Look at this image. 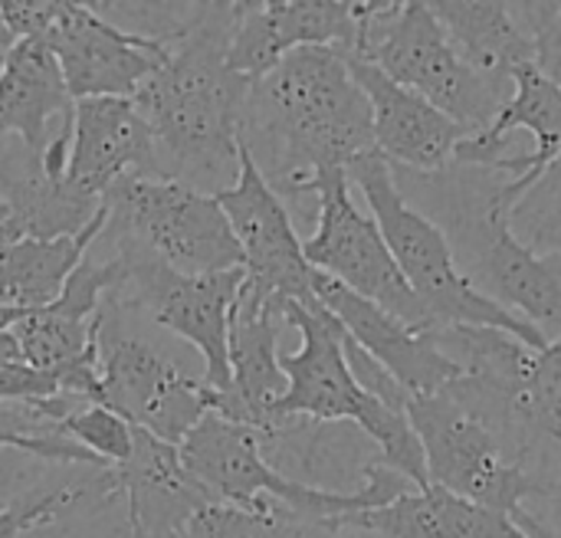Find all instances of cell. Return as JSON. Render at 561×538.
Returning <instances> with one entry per match:
<instances>
[{"label":"cell","mask_w":561,"mask_h":538,"mask_svg":"<svg viewBox=\"0 0 561 538\" xmlns=\"http://www.w3.org/2000/svg\"><path fill=\"white\" fill-rule=\"evenodd\" d=\"M404 417L421 440L427 480L454 496L506 513L510 519L533 503H556L561 493L519 470L496 437L447 391L411 394Z\"/></svg>","instance_id":"obj_8"},{"label":"cell","mask_w":561,"mask_h":538,"mask_svg":"<svg viewBox=\"0 0 561 538\" xmlns=\"http://www.w3.org/2000/svg\"><path fill=\"white\" fill-rule=\"evenodd\" d=\"M20 316H23V312H16V309H3V306H0V335H3V332H10V329H13V322H16Z\"/></svg>","instance_id":"obj_30"},{"label":"cell","mask_w":561,"mask_h":538,"mask_svg":"<svg viewBox=\"0 0 561 538\" xmlns=\"http://www.w3.org/2000/svg\"><path fill=\"white\" fill-rule=\"evenodd\" d=\"M128 306L115 289L102 296L95 312V368L99 404L125 417L131 427L181 447L184 437L210 414V388L204 378L184 375L158 345L128 332Z\"/></svg>","instance_id":"obj_7"},{"label":"cell","mask_w":561,"mask_h":538,"mask_svg":"<svg viewBox=\"0 0 561 538\" xmlns=\"http://www.w3.org/2000/svg\"><path fill=\"white\" fill-rule=\"evenodd\" d=\"M72 105L53 49L39 39H16L0 62V141L16 138L43 154Z\"/></svg>","instance_id":"obj_20"},{"label":"cell","mask_w":561,"mask_h":538,"mask_svg":"<svg viewBox=\"0 0 561 538\" xmlns=\"http://www.w3.org/2000/svg\"><path fill=\"white\" fill-rule=\"evenodd\" d=\"M434 16L447 30L457 53L500 92L510 99L513 72L519 66H536V46L519 23L513 3L500 0H437Z\"/></svg>","instance_id":"obj_22"},{"label":"cell","mask_w":561,"mask_h":538,"mask_svg":"<svg viewBox=\"0 0 561 538\" xmlns=\"http://www.w3.org/2000/svg\"><path fill=\"white\" fill-rule=\"evenodd\" d=\"M348 184H355L371 217L421 306L427 309L434 329L447 325H477V329H500L526 342L529 348H546L549 342L542 332H536L519 316L496 306L490 296H483L457 266V256L444 237V230L427 220L417 207L408 204L404 191L394 181L391 164L375 151L358 158L348 171Z\"/></svg>","instance_id":"obj_4"},{"label":"cell","mask_w":561,"mask_h":538,"mask_svg":"<svg viewBox=\"0 0 561 538\" xmlns=\"http://www.w3.org/2000/svg\"><path fill=\"white\" fill-rule=\"evenodd\" d=\"M102 500L108 503L115 496V480L112 470H105L99 480H82V483H66L56 490H43V493H26L10 500L7 506H0V538H23L30 533H39L46 526H53L59 516L72 513L79 503L85 500Z\"/></svg>","instance_id":"obj_25"},{"label":"cell","mask_w":561,"mask_h":538,"mask_svg":"<svg viewBox=\"0 0 561 538\" xmlns=\"http://www.w3.org/2000/svg\"><path fill=\"white\" fill-rule=\"evenodd\" d=\"M59 394L53 375L30 368L10 332L0 335V404H36Z\"/></svg>","instance_id":"obj_27"},{"label":"cell","mask_w":561,"mask_h":538,"mask_svg":"<svg viewBox=\"0 0 561 538\" xmlns=\"http://www.w3.org/2000/svg\"><path fill=\"white\" fill-rule=\"evenodd\" d=\"M283 325V299L266 296L243 279L230 312V388L224 394L210 391V411L260 437L273 434V408L286 391V375L279 368Z\"/></svg>","instance_id":"obj_14"},{"label":"cell","mask_w":561,"mask_h":538,"mask_svg":"<svg viewBox=\"0 0 561 538\" xmlns=\"http://www.w3.org/2000/svg\"><path fill=\"white\" fill-rule=\"evenodd\" d=\"M312 293L342 322L345 335L368 358H375L408 394H437L460 378V368L434 345L431 332H414L398 316L355 296L319 270H312Z\"/></svg>","instance_id":"obj_16"},{"label":"cell","mask_w":561,"mask_h":538,"mask_svg":"<svg viewBox=\"0 0 561 538\" xmlns=\"http://www.w3.org/2000/svg\"><path fill=\"white\" fill-rule=\"evenodd\" d=\"M339 526L381 538H526L506 513L454 496L434 483L408 490L388 506L345 516Z\"/></svg>","instance_id":"obj_21"},{"label":"cell","mask_w":561,"mask_h":538,"mask_svg":"<svg viewBox=\"0 0 561 538\" xmlns=\"http://www.w3.org/2000/svg\"><path fill=\"white\" fill-rule=\"evenodd\" d=\"M345 538H381V536H371V533H358V529H348V536Z\"/></svg>","instance_id":"obj_31"},{"label":"cell","mask_w":561,"mask_h":538,"mask_svg":"<svg viewBox=\"0 0 561 538\" xmlns=\"http://www.w3.org/2000/svg\"><path fill=\"white\" fill-rule=\"evenodd\" d=\"M115 496L128 503L131 538H184L187 526L214 506L207 490L184 470L178 447L135 427L131 457L112 470Z\"/></svg>","instance_id":"obj_19"},{"label":"cell","mask_w":561,"mask_h":538,"mask_svg":"<svg viewBox=\"0 0 561 538\" xmlns=\"http://www.w3.org/2000/svg\"><path fill=\"white\" fill-rule=\"evenodd\" d=\"M283 316H286V325H293L302 342H299V352L293 355L279 352L286 391L273 408V424H276L273 434L289 417L312 421V424H352L371 440L385 467L408 477L417 490L431 487L424 450L408 417L388 408L385 401L371 398L355 381L348 355H345L348 335L342 322L319 299H309V302L283 299Z\"/></svg>","instance_id":"obj_3"},{"label":"cell","mask_w":561,"mask_h":538,"mask_svg":"<svg viewBox=\"0 0 561 538\" xmlns=\"http://www.w3.org/2000/svg\"><path fill=\"white\" fill-rule=\"evenodd\" d=\"M102 201L79 191L66 174L43 168L23 141H0V247L13 240H59L82 233Z\"/></svg>","instance_id":"obj_18"},{"label":"cell","mask_w":561,"mask_h":538,"mask_svg":"<svg viewBox=\"0 0 561 538\" xmlns=\"http://www.w3.org/2000/svg\"><path fill=\"white\" fill-rule=\"evenodd\" d=\"M66 178L99 201L122 178H164L154 135L131 99H79L72 105Z\"/></svg>","instance_id":"obj_17"},{"label":"cell","mask_w":561,"mask_h":538,"mask_svg":"<svg viewBox=\"0 0 561 538\" xmlns=\"http://www.w3.org/2000/svg\"><path fill=\"white\" fill-rule=\"evenodd\" d=\"M217 204L224 207L227 224L243 253L247 283H253L266 296L293 302L316 299L312 266L306 263L302 237L296 233L293 214L243 148L240 174L227 191L217 194Z\"/></svg>","instance_id":"obj_11"},{"label":"cell","mask_w":561,"mask_h":538,"mask_svg":"<svg viewBox=\"0 0 561 538\" xmlns=\"http://www.w3.org/2000/svg\"><path fill=\"white\" fill-rule=\"evenodd\" d=\"M102 227H105V207L76 237L3 243L0 247V306L30 312V309H43L56 302L72 270L89 256Z\"/></svg>","instance_id":"obj_23"},{"label":"cell","mask_w":561,"mask_h":538,"mask_svg":"<svg viewBox=\"0 0 561 538\" xmlns=\"http://www.w3.org/2000/svg\"><path fill=\"white\" fill-rule=\"evenodd\" d=\"M237 16L240 3H194L131 95L154 135L161 174L214 197L240 174V112L253 85L227 66Z\"/></svg>","instance_id":"obj_2"},{"label":"cell","mask_w":561,"mask_h":538,"mask_svg":"<svg viewBox=\"0 0 561 538\" xmlns=\"http://www.w3.org/2000/svg\"><path fill=\"white\" fill-rule=\"evenodd\" d=\"M309 197L316 201V230L302 240L306 263L355 296L398 316L414 332H434L427 309L401 276L375 217L355 204L348 174L322 171L309 184Z\"/></svg>","instance_id":"obj_9"},{"label":"cell","mask_w":561,"mask_h":538,"mask_svg":"<svg viewBox=\"0 0 561 538\" xmlns=\"http://www.w3.org/2000/svg\"><path fill=\"white\" fill-rule=\"evenodd\" d=\"M362 30V0H266L240 3L227 66L256 82L283 56L302 46H335L352 53Z\"/></svg>","instance_id":"obj_13"},{"label":"cell","mask_w":561,"mask_h":538,"mask_svg":"<svg viewBox=\"0 0 561 538\" xmlns=\"http://www.w3.org/2000/svg\"><path fill=\"white\" fill-rule=\"evenodd\" d=\"M0 62H3V59H0Z\"/></svg>","instance_id":"obj_32"},{"label":"cell","mask_w":561,"mask_h":538,"mask_svg":"<svg viewBox=\"0 0 561 538\" xmlns=\"http://www.w3.org/2000/svg\"><path fill=\"white\" fill-rule=\"evenodd\" d=\"M13 33H10V26H7V20H3V13H0V59L13 49Z\"/></svg>","instance_id":"obj_29"},{"label":"cell","mask_w":561,"mask_h":538,"mask_svg":"<svg viewBox=\"0 0 561 538\" xmlns=\"http://www.w3.org/2000/svg\"><path fill=\"white\" fill-rule=\"evenodd\" d=\"M345 59L358 89L365 92L371 105V128H375L378 154L394 171H408V174L447 171L467 131L454 118H447L440 108H434L427 99L388 79L368 59H358L348 53Z\"/></svg>","instance_id":"obj_15"},{"label":"cell","mask_w":561,"mask_h":538,"mask_svg":"<svg viewBox=\"0 0 561 538\" xmlns=\"http://www.w3.org/2000/svg\"><path fill=\"white\" fill-rule=\"evenodd\" d=\"M102 243L135 247L187 276L243 270V253L214 194L174 178H122L102 197ZM95 240V243H99Z\"/></svg>","instance_id":"obj_6"},{"label":"cell","mask_w":561,"mask_h":538,"mask_svg":"<svg viewBox=\"0 0 561 538\" xmlns=\"http://www.w3.org/2000/svg\"><path fill=\"white\" fill-rule=\"evenodd\" d=\"M506 227L529 253L561 260V154L513 197Z\"/></svg>","instance_id":"obj_24"},{"label":"cell","mask_w":561,"mask_h":538,"mask_svg":"<svg viewBox=\"0 0 561 538\" xmlns=\"http://www.w3.org/2000/svg\"><path fill=\"white\" fill-rule=\"evenodd\" d=\"M240 148L286 201L309 197L322 171L375 154L371 105L335 46H302L260 76L240 112Z\"/></svg>","instance_id":"obj_1"},{"label":"cell","mask_w":561,"mask_h":538,"mask_svg":"<svg viewBox=\"0 0 561 538\" xmlns=\"http://www.w3.org/2000/svg\"><path fill=\"white\" fill-rule=\"evenodd\" d=\"M62 431L82 450H89L95 460H102L112 470L122 467L131 457V447H135V427L125 417H118L115 411H108L105 404H92V401H82L62 421Z\"/></svg>","instance_id":"obj_26"},{"label":"cell","mask_w":561,"mask_h":538,"mask_svg":"<svg viewBox=\"0 0 561 538\" xmlns=\"http://www.w3.org/2000/svg\"><path fill=\"white\" fill-rule=\"evenodd\" d=\"M43 43L53 49L72 102L131 99L164 53L161 39L128 33L92 3L76 0H62V13Z\"/></svg>","instance_id":"obj_12"},{"label":"cell","mask_w":561,"mask_h":538,"mask_svg":"<svg viewBox=\"0 0 561 538\" xmlns=\"http://www.w3.org/2000/svg\"><path fill=\"white\" fill-rule=\"evenodd\" d=\"M348 56L368 59L388 79L427 99L467 138L486 131L506 105V95L457 53L424 0H362V30Z\"/></svg>","instance_id":"obj_5"},{"label":"cell","mask_w":561,"mask_h":538,"mask_svg":"<svg viewBox=\"0 0 561 538\" xmlns=\"http://www.w3.org/2000/svg\"><path fill=\"white\" fill-rule=\"evenodd\" d=\"M108 256L122 263V283L115 289L122 302L145 309L161 329L194 345L204 358V385L224 394L230 388V312L247 273L187 276L125 243H115Z\"/></svg>","instance_id":"obj_10"},{"label":"cell","mask_w":561,"mask_h":538,"mask_svg":"<svg viewBox=\"0 0 561 538\" xmlns=\"http://www.w3.org/2000/svg\"><path fill=\"white\" fill-rule=\"evenodd\" d=\"M513 523L526 538H561V503L523 510L513 516Z\"/></svg>","instance_id":"obj_28"}]
</instances>
